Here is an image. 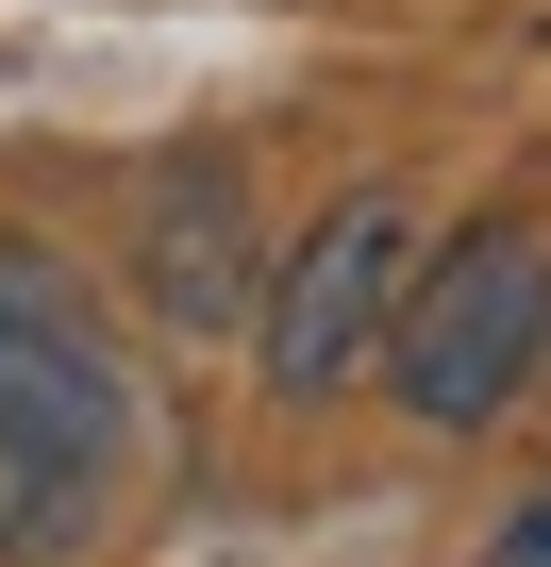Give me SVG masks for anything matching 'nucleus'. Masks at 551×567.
Here are the masks:
<instances>
[{"instance_id": "423d86ee", "label": "nucleus", "mask_w": 551, "mask_h": 567, "mask_svg": "<svg viewBox=\"0 0 551 567\" xmlns=\"http://www.w3.org/2000/svg\"><path fill=\"white\" fill-rule=\"evenodd\" d=\"M484 567H551V501H518V517H501V550H484Z\"/></svg>"}, {"instance_id": "20e7f679", "label": "nucleus", "mask_w": 551, "mask_h": 567, "mask_svg": "<svg viewBox=\"0 0 551 567\" xmlns=\"http://www.w3.org/2000/svg\"><path fill=\"white\" fill-rule=\"evenodd\" d=\"M151 301L167 318H234L251 301V250H234V167L201 151L184 184H167V217H151Z\"/></svg>"}, {"instance_id": "f257e3e1", "label": "nucleus", "mask_w": 551, "mask_h": 567, "mask_svg": "<svg viewBox=\"0 0 551 567\" xmlns=\"http://www.w3.org/2000/svg\"><path fill=\"white\" fill-rule=\"evenodd\" d=\"M534 351H551V250H534L518 217H484V234H451V250L401 267V318H385L368 368L401 384L418 434H484V417L534 384Z\"/></svg>"}, {"instance_id": "7ed1b4c3", "label": "nucleus", "mask_w": 551, "mask_h": 567, "mask_svg": "<svg viewBox=\"0 0 551 567\" xmlns=\"http://www.w3.org/2000/svg\"><path fill=\"white\" fill-rule=\"evenodd\" d=\"M401 267H418V217L385 200V184H351L302 250H285V284H267V401H335V384H368V351H385V318H401Z\"/></svg>"}, {"instance_id": "f03ea898", "label": "nucleus", "mask_w": 551, "mask_h": 567, "mask_svg": "<svg viewBox=\"0 0 551 567\" xmlns=\"http://www.w3.org/2000/svg\"><path fill=\"white\" fill-rule=\"evenodd\" d=\"M118 434H134V368H118V334H101V301L34 250V234H0V451L18 467H68V484H101L118 467Z\"/></svg>"}, {"instance_id": "39448f33", "label": "nucleus", "mask_w": 551, "mask_h": 567, "mask_svg": "<svg viewBox=\"0 0 551 567\" xmlns=\"http://www.w3.org/2000/svg\"><path fill=\"white\" fill-rule=\"evenodd\" d=\"M84 517H101V484H68V467H18V451H0V550H84Z\"/></svg>"}]
</instances>
